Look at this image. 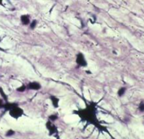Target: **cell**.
Masks as SVG:
<instances>
[{
  "instance_id": "cell-1",
  "label": "cell",
  "mask_w": 144,
  "mask_h": 139,
  "mask_svg": "<svg viewBox=\"0 0 144 139\" xmlns=\"http://www.w3.org/2000/svg\"><path fill=\"white\" fill-rule=\"evenodd\" d=\"M80 112L81 113V114H80V117L83 118V119L89 121L92 124L95 123L96 121H97L96 114H95V109H94L93 106L91 105L88 106V108L80 110Z\"/></svg>"
},
{
  "instance_id": "cell-2",
  "label": "cell",
  "mask_w": 144,
  "mask_h": 139,
  "mask_svg": "<svg viewBox=\"0 0 144 139\" xmlns=\"http://www.w3.org/2000/svg\"><path fill=\"white\" fill-rule=\"evenodd\" d=\"M9 113H10V114L12 117L17 119V118L20 117L23 114V110L21 108L18 106L17 104H15V106H13L9 110Z\"/></svg>"
},
{
  "instance_id": "cell-3",
  "label": "cell",
  "mask_w": 144,
  "mask_h": 139,
  "mask_svg": "<svg viewBox=\"0 0 144 139\" xmlns=\"http://www.w3.org/2000/svg\"><path fill=\"white\" fill-rule=\"evenodd\" d=\"M76 63L78 64V65L79 66H81V67H85L87 66V61L85 60L83 54H82L81 53H79L77 55Z\"/></svg>"
},
{
  "instance_id": "cell-4",
  "label": "cell",
  "mask_w": 144,
  "mask_h": 139,
  "mask_svg": "<svg viewBox=\"0 0 144 139\" xmlns=\"http://www.w3.org/2000/svg\"><path fill=\"white\" fill-rule=\"evenodd\" d=\"M26 87L27 89L32 90H38L41 88V85H40V83H38L37 82H32L29 83Z\"/></svg>"
},
{
  "instance_id": "cell-5",
  "label": "cell",
  "mask_w": 144,
  "mask_h": 139,
  "mask_svg": "<svg viewBox=\"0 0 144 139\" xmlns=\"http://www.w3.org/2000/svg\"><path fill=\"white\" fill-rule=\"evenodd\" d=\"M46 127H47V129H48L50 135H52V134L55 133L57 131V127L54 125L53 123L51 122H48L46 123Z\"/></svg>"
},
{
  "instance_id": "cell-6",
  "label": "cell",
  "mask_w": 144,
  "mask_h": 139,
  "mask_svg": "<svg viewBox=\"0 0 144 139\" xmlns=\"http://www.w3.org/2000/svg\"><path fill=\"white\" fill-rule=\"evenodd\" d=\"M20 21L23 25H28L31 23V16L28 15H22L20 17Z\"/></svg>"
},
{
  "instance_id": "cell-7",
  "label": "cell",
  "mask_w": 144,
  "mask_h": 139,
  "mask_svg": "<svg viewBox=\"0 0 144 139\" xmlns=\"http://www.w3.org/2000/svg\"><path fill=\"white\" fill-rule=\"evenodd\" d=\"M51 101L53 103V106L55 108H57L58 107V103H59V100L55 96H51Z\"/></svg>"
},
{
  "instance_id": "cell-8",
  "label": "cell",
  "mask_w": 144,
  "mask_h": 139,
  "mask_svg": "<svg viewBox=\"0 0 144 139\" xmlns=\"http://www.w3.org/2000/svg\"><path fill=\"white\" fill-rule=\"evenodd\" d=\"M125 92H126V88H125V87H121V88H119V90H118L117 95L119 97H123V96L125 95Z\"/></svg>"
},
{
  "instance_id": "cell-9",
  "label": "cell",
  "mask_w": 144,
  "mask_h": 139,
  "mask_svg": "<svg viewBox=\"0 0 144 139\" xmlns=\"http://www.w3.org/2000/svg\"><path fill=\"white\" fill-rule=\"evenodd\" d=\"M37 26V21L36 20H33V21L30 23V28L31 29H34Z\"/></svg>"
},
{
  "instance_id": "cell-10",
  "label": "cell",
  "mask_w": 144,
  "mask_h": 139,
  "mask_svg": "<svg viewBox=\"0 0 144 139\" xmlns=\"http://www.w3.org/2000/svg\"><path fill=\"white\" fill-rule=\"evenodd\" d=\"M58 119V117L57 114H52L49 116V119L52 121V122H54L55 120H57Z\"/></svg>"
},
{
  "instance_id": "cell-11",
  "label": "cell",
  "mask_w": 144,
  "mask_h": 139,
  "mask_svg": "<svg viewBox=\"0 0 144 139\" xmlns=\"http://www.w3.org/2000/svg\"><path fill=\"white\" fill-rule=\"evenodd\" d=\"M139 110L140 112H143L144 111V105L143 101H141V103L139 104Z\"/></svg>"
},
{
  "instance_id": "cell-12",
  "label": "cell",
  "mask_w": 144,
  "mask_h": 139,
  "mask_svg": "<svg viewBox=\"0 0 144 139\" xmlns=\"http://www.w3.org/2000/svg\"><path fill=\"white\" fill-rule=\"evenodd\" d=\"M14 134H15V131H14V130H9L7 132V133H6V136H12V135H13Z\"/></svg>"
},
{
  "instance_id": "cell-13",
  "label": "cell",
  "mask_w": 144,
  "mask_h": 139,
  "mask_svg": "<svg viewBox=\"0 0 144 139\" xmlns=\"http://www.w3.org/2000/svg\"><path fill=\"white\" fill-rule=\"evenodd\" d=\"M27 89V87L26 85H22L20 87L17 88V90L19 91V92H24Z\"/></svg>"
},
{
  "instance_id": "cell-14",
  "label": "cell",
  "mask_w": 144,
  "mask_h": 139,
  "mask_svg": "<svg viewBox=\"0 0 144 139\" xmlns=\"http://www.w3.org/2000/svg\"><path fill=\"white\" fill-rule=\"evenodd\" d=\"M5 103L4 102V101L2 99H0V109H4Z\"/></svg>"
},
{
  "instance_id": "cell-15",
  "label": "cell",
  "mask_w": 144,
  "mask_h": 139,
  "mask_svg": "<svg viewBox=\"0 0 144 139\" xmlns=\"http://www.w3.org/2000/svg\"><path fill=\"white\" fill-rule=\"evenodd\" d=\"M2 2H3V0H0V5H2Z\"/></svg>"
}]
</instances>
